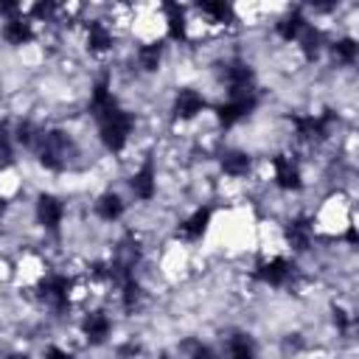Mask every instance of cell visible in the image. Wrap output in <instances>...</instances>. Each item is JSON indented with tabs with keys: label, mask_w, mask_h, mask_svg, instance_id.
Listing matches in <instances>:
<instances>
[{
	"label": "cell",
	"mask_w": 359,
	"mask_h": 359,
	"mask_svg": "<svg viewBox=\"0 0 359 359\" xmlns=\"http://www.w3.org/2000/svg\"><path fill=\"white\" fill-rule=\"evenodd\" d=\"M132 126H135V118L129 112H123L121 107L107 112L104 118H98V132H101V143L109 149V151H123V146L129 143V135H132Z\"/></svg>",
	"instance_id": "1"
},
{
	"label": "cell",
	"mask_w": 359,
	"mask_h": 359,
	"mask_svg": "<svg viewBox=\"0 0 359 359\" xmlns=\"http://www.w3.org/2000/svg\"><path fill=\"white\" fill-rule=\"evenodd\" d=\"M39 163L48 168V171H62L67 165V157H70V149H73V140L67 132L62 129H48L39 135Z\"/></svg>",
	"instance_id": "2"
},
{
	"label": "cell",
	"mask_w": 359,
	"mask_h": 359,
	"mask_svg": "<svg viewBox=\"0 0 359 359\" xmlns=\"http://www.w3.org/2000/svg\"><path fill=\"white\" fill-rule=\"evenodd\" d=\"M70 289H73V283H70L67 275H48V278L39 283V297H42L50 309L65 311L67 303H70Z\"/></svg>",
	"instance_id": "3"
},
{
	"label": "cell",
	"mask_w": 359,
	"mask_h": 359,
	"mask_svg": "<svg viewBox=\"0 0 359 359\" xmlns=\"http://www.w3.org/2000/svg\"><path fill=\"white\" fill-rule=\"evenodd\" d=\"M258 104V95H241V98H227L224 104H219V123L222 126H233L241 118H247Z\"/></svg>",
	"instance_id": "4"
},
{
	"label": "cell",
	"mask_w": 359,
	"mask_h": 359,
	"mask_svg": "<svg viewBox=\"0 0 359 359\" xmlns=\"http://www.w3.org/2000/svg\"><path fill=\"white\" fill-rule=\"evenodd\" d=\"M292 264L286 261V258H269V261H264L258 269H255V278L258 280H264V283H269V286H283V283H289V278H292Z\"/></svg>",
	"instance_id": "5"
},
{
	"label": "cell",
	"mask_w": 359,
	"mask_h": 359,
	"mask_svg": "<svg viewBox=\"0 0 359 359\" xmlns=\"http://www.w3.org/2000/svg\"><path fill=\"white\" fill-rule=\"evenodd\" d=\"M129 188H132V194H135L137 199H151V196H154V191H157V174H154V163H151V160H146V163L132 174Z\"/></svg>",
	"instance_id": "6"
},
{
	"label": "cell",
	"mask_w": 359,
	"mask_h": 359,
	"mask_svg": "<svg viewBox=\"0 0 359 359\" xmlns=\"http://www.w3.org/2000/svg\"><path fill=\"white\" fill-rule=\"evenodd\" d=\"M62 216H65V208H62V202H59L56 196L42 194V196L36 199V219H39V224H42L45 230H59Z\"/></svg>",
	"instance_id": "7"
},
{
	"label": "cell",
	"mask_w": 359,
	"mask_h": 359,
	"mask_svg": "<svg viewBox=\"0 0 359 359\" xmlns=\"http://www.w3.org/2000/svg\"><path fill=\"white\" fill-rule=\"evenodd\" d=\"M286 241H289L297 252H306V250L311 247V241H314V224H311V219H306V216L292 219V222L286 224Z\"/></svg>",
	"instance_id": "8"
},
{
	"label": "cell",
	"mask_w": 359,
	"mask_h": 359,
	"mask_svg": "<svg viewBox=\"0 0 359 359\" xmlns=\"http://www.w3.org/2000/svg\"><path fill=\"white\" fill-rule=\"evenodd\" d=\"M31 22H34V20H28V17H22V14L6 20V25H3V39H6L8 45H14V48L28 45V42L34 39V25H31Z\"/></svg>",
	"instance_id": "9"
},
{
	"label": "cell",
	"mask_w": 359,
	"mask_h": 359,
	"mask_svg": "<svg viewBox=\"0 0 359 359\" xmlns=\"http://www.w3.org/2000/svg\"><path fill=\"white\" fill-rule=\"evenodd\" d=\"M202 109H205V98H202L196 90H191V87L177 90V98H174V115H177V118L191 121V118H196Z\"/></svg>",
	"instance_id": "10"
},
{
	"label": "cell",
	"mask_w": 359,
	"mask_h": 359,
	"mask_svg": "<svg viewBox=\"0 0 359 359\" xmlns=\"http://www.w3.org/2000/svg\"><path fill=\"white\" fill-rule=\"evenodd\" d=\"M272 168H275V182H278V188H283V191H297L303 182H300V168L289 160V157H283V154H278V157H272Z\"/></svg>",
	"instance_id": "11"
},
{
	"label": "cell",
	"mask_w": 359,
	"mask_h": 359,
	"mask_svg": "<svg viewBox=\"0 0 359 359\" xmlns=\"http://www.w3.org/2000/svg\"><path fill=\"white\" fill-rule=\"evenodd\" d=\"M81 331H84V337H87L90 345H101V342L109 337L112 323H109V317H107L104 311H90V314L84 317V323H81Z\"/></svg>",
	"instance_id": "12"
},
{
	"label": "cell",
	"mask_w": 359,
	"mask_h": 359,
	"mask_svg": "<svg viewBox=\"0 0 359 359\" xmlns=\"http://www.w3.org/2000/svg\"><path fill=\"white\" fill-rule=\"evenodd\" d=\"M306 25H309V20L303 17V11H300V8H289V14H283V17L275 22V31H278V36H280L283 42H294V39L303 34Z\"/></svg>",
	"instance_id": "13"
},
{
	"label": "cell",
	"mask_w": 359,
	"mask_h": 359,
	"mask_svg": "<svg viewBox=\"0 0 359 359\" xmlns=\"http://www.w3.org/2000/svg\"><path fill=\"white\" fill-rule=\"evenodd\" d=\"M112 42H115L112 31L104 20H90L87 22V48H90V53H104V50L112 48Z\"/></svg>",
	"instance_id": "14"
},
{
	"label": "cell",
	"mask_w": 359,
	"mask_h": 359,
	"mask_svg": "<svg viewBox=\"0 0 359 359\" xmlns=\"http://www.w3.org/2000/svg\"><path fill=\"white\" fill-rule=\"evenodd\" d=\"M208 224H210V208H196V210L180 224V236L188 238V241H196V238H202V233L208 230Z\"/></svg>",
	"instance_id": "15"
},
{
	"label": "cell",
	"mask_w": 359,
	"mask_h": 359,
	"mask_svg": "<svg viewBox=\"0 0 359 359\" xmlns=\"http://www.w3.org/2000/svg\"><path fill=\"white\" fill-rule=\"evenodd\" d=\"M95 213H98L104 222H118V219L123 216V199H121L118 194L107 191V194H101V196L95 199Z\"/></svg>",
	"instance_id": "16"
},
{
	"label": "cell",
	"mask_w": 359,
	"mask_h": 359,
	"mask_svg": "<svg viewBox=\"0 0 359 359\" xmlns=\"http://www.w3.org/2000/svg\"><path fill=\"white\" fill-rule=\"evenodd\" d=\"M222 171L227 177H244L250 171V154L247 151H238V149H227L222 154Z\"/></svg>",
	"instance_id": "17"
},
{
	"label": "cell",
	"mask_w": 359,
	"mask_h": 359,
	"mask_svg": "<svg viewBox=\"0 0 359 359\" xmlns=\"http://www.w3.org/2000/svg\"><path fill=\"white\" fill-rule=\"evenodd\" d=\"M165 11V25H168V36L171 39H185V8L180 3H165L163 6Z\"/></svg>",
	"instance_id": "18"
},
{
	"label": "cell",
	"mask_w": 359,
	"mask_h": 359,
	"mask_svg": "<svg viewBox=\"0 0 359 359\" xmlns=\"http://www.w3.org/2000/svg\"><path fill=\"white\" fill-rule=\"evenodd\" d=\"M297 42H300L303 56H306L309 62H314V59H317V53L323 50V31H320V28H314V25H306V28H303V34L297 36Z\"/></svg>",
	"instance_id": "19"
},
{
	"label": "cell",
	"mask_w": 359,
	"mask_h": 359,
	"mask_svg": "<svg viewBox=\"0 0 359 359\" xmlns=\"http://www.w3.org/2000/svg\"><path fill=\"white\" fill-rule=\"evenodd\" d=\"M160 62H163V45H160V42H146V45L137 48V65H140L146 73L160 70Z\"/></svg>",
	"instance_id": "20"
},
{
	"label": "cell",
	"mask_w": 359,
	"mask_h": 359,
	"mask_svg": "<svg viewBox=\"0 0 359 359\" xmlns=\"http://www.w3.org/2000/svg\"><path fill=\"white\" fill-rule=\"evenodd\" d=\"M356 53H359V45H356V39H351V36H342V39L331 42V56H334L339 65H353V62H356Z\"/></svg>",
	"instance_id": "21"
},
{
	"label": "cell",
	"mask_w": 359,
	"mask_h": 359,
	"mask_svg": "<svg viewBox=\"0 0 359 359\" xmlns=\"http://www.w3.org/2000/svg\"><path fill=\"white\" fill-rule=\"evenodd\" d=\"M227 356L230 359H255V345L247 334H233L227 342Z\"/></svg>",
	"instance_id": "22"
},
{
	"label": "cell",
	"mask_w": 359,
	"mask_h": 359,
	"mask_svg": "<svg viewBox=\"0 0 359 359\" xmlns=\"http://www.w3.org/2000/svg\"><path fill=\"white\" fill-rule=\"evenodd\" d=\"M196 8H199L202 14H208V17H210V22H216V25H230V22H236L233 8H230V6H224V3H199Z\"/></svg>",
	"instance_id": "23"
},
{
	"label": "cell",
	"mask_w": 359,
	"mask_h": 359,
	"mask_svg": "<svg viewBox=\"0 0 359 359\" xmlns=\"http://www.w3.org/2000/svg\"><path fill=\"white\" fill-rule=\"evenodd\" d=\"M140 297H143V292H140V283L135 278H129V280L121 283V306H123V311H135L137 303H140Z\"/></svg>",
	"instance_id": "24"
},
{
	"label": "cell",
	"mask_w": 359,
	"mask_h": 359,
	"mask_svg": "<svg viewBox=\"0 0 359 359\" xmlns=\"http://www.w3.org/2000/svg\"><path fill=\"white\" fill-rule=\"evenodd\" d=\"M39 135H42V132H39L31 121H20L17 129H14V140L22 143V146H34V143H39Z\"/></svg>",
	"instance_id": "25"
},
{
	"label": "cell",
	"mask_w": 359,
	"mask_h": 359,
	"mask_svg": "<svg viewBox=\"0 0 359 359\" xmlns=\"http://www.w3.org/2000/svg\"><path fill=\"white\" fill-rule=\"evenodd\" d=\"M31 14H34L36 22H56L59 6H56V3H36V6L31 8Z\"/></svg>",
	"instance_id": "26"
},
{
	"label": "cell",
	"mask_w": 359,
	"mask_h": 359,
	"mask_svg": "<svg viewBox=\"0 0 359 359\" xmlns=\"http://www.w3.org/2000/svg\"><path fill=\"white\" fill-rule=\"evenodd\" d=\"M45 359H73L65 348H59V345H48L45 348Z\"/></svg>",
	"instance_id": "27"
},
{
	"label": "cell",
	"mask_w": 359,
	"mask_h": 359,
	"mask_svg": "<svg viewBox=\"0 0 359 359\" xmlns=\"http://www.w3.org/2000/svg\"><path fill=\"white\" fill-rule=\"evenodd\" d=\"M191 359H216V353L208 345H194L191 348Z\"/></svg>",
	"instance_id": "28"
},
{
	"label": "cell",
	"mask_w": 359,
	"mask_h": 359,
	"mask_svg": "<svg viewBox=\"0 0 359 359\" xmlns=\"http://www.w3.org/2000/svg\"><path fill=\"white\" fill-rule=\"evenodd\" d=\"M334 325H337L339 331H348V325H351V320H348V314H345L342 309H334Z\"/></svg>",
	"instance_id": "29"
},
{
	"label": "cell",
	"mask_w": 359,
	"mask_h": 359,
	"mask_svg": "<svg viewBox=\"0 0 359 359\" xmlns=\"http://www.w3.org/2000/svg\"><path fill=\"white\" fill-rule=\"evenodd\" d=\"M8 359H28V356H25V353H11Z\"/></svg>",
	"instance_id": "30"
},
{
	"label": "cell",
	"mask_w": 359,
	"mask_h": 359,
	"mask_svg": "<svg viewBox=\"0 0 359 359\" xmlns=\"http://www.w3.org/2000/svg\"><path fill=\"white\" fill-rule=\"evenodd\" d=\"M160 359H165V356H160Z\"/></svg>",
	"instance_id": "31"
}]
</instances>
